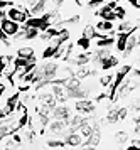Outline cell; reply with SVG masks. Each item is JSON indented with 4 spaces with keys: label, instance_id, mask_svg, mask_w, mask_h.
I'll use <instances>...</instances> for the list:
<instances>
[{
    "label": "cell",
    "instance_id": "obj_6",
    "mask_svg": "<svg viewBox=\"0 0 140 150\" xmlns=\"http://www.w3.org/2000/svg\"><path fill=\"white\" fill-rule=\"evenodd\" d=\"M19 101H20V95H19V93H15V95H12V96H9V98H7L4 108L0 110V111L4 113V118H5V116H10L14 111H15V106H17V103H19Z\"/></svg>",
    "mask_w": 140,
    "mask_h": 150
},
{
    "label": "cell",
    "instance_id": "obj_9",
    "mask_svg": "<svg viewBox=\"0 0 140 150\" xmlns=\"http://www.w3.org/2000/svg\"><path fill=\"white\" fill-rule=\"evenodd\" d=\"M83 142V137L78 132H68L64 135V145L66 147H80Z\"/></svg>",
    "mask_w": 140,
    "mask_h": 150
},
{
    "label": "cell",
    "instance_id": "obj_29",
    "mask_svg": "<svg viewBox=\"0 0 140 150\" xmlns=\"http://www.w3.org/2000/svg\"><path fill=\"white\" fill-rule=\"evenodd\" d=\"M107 120L110 123H115V122H118V115H117V108L113 110H110L108 111V115H107Z\"/></svg>",
    "mask_w": 140,
    "mask_h": 150
},
{
    "label": "cell",
    "instance_id": "obj_22",
    "mask_svg": "<svg viewBox=\"0 0 140 150\" xmlns=\"http://www.w3.org/2000/svg\"><path fill=\"white\" fill-rule=\"evenodd\" d=\"M76 46H78L81 51H88L90 46H91V39H88V37H83V35H81L80 39L76 41Z\"/></svg>",
    "mask_w": 140,
    "mask_h": 150
},
{
    "label": "cell",
    "instance_id": "obj_19",
    "mask_svg": "<svg viewBox=\"0 0 140 150\" xmlns=\"http://www.w3.org/2000/svg\"><path fill=\"white\" fill-rule=\"evenodd\" d=\"M135 27H137V25H135L132 21H128V19H122L120 25H118V30H120V32H132Z\"/></svg>",
    "mask_w": 140,
    "mask_h": 150
},
{
    "label": "cell",
    "instance_id": "obj_14",
    "mask_svg": "<svg viewBox=\"0 0 140 150\" xmlns=\"http://www.w3.org/2000/svg\"><path fill=\"white\" fill-rule=\"evenodd\" d=\"M95 73V69L91 68H88V64H85V66H78V71H76V78L78 79H85V78H88L90 74H93Z\"/></svg>",
    "mask_w": 140,
    "mask_h": 150
},
{
    "label": "cell",
    "instance_id": "obj_32",
    "mask_svg": "<svg viewBox=\"0 0 140 150\" xmlns=\"http://www.w3.org/2000/svg\"><path fill=\"white\" fill-rule=\"evenodd\" d=\"M0 41L4 42V44H5V46H10V42H9V35H7L5 32H4V30H2V29H0Z\"/></svg>",
    "mask_w": 140,
    "mask_h": 150
},
{
    "label": "cell",
    "instance_id": "obj_18",
    "mask_svg": "<svg viewBox=\"0 0 140 150\" xmlns=\"http://www.w3.org/2000/svg\"><path fill=\"white\" fill-rule=\"evenodd\" d=\"M17 56L19 57H26V59H31L34 56V49L32 46H22V47L17 49Z\"/></svg>",
    "mask_w": 140,
    "mask_h": 150
},
{
    "label": "cell",
    "instance_id": "obj_35",
    "mask_svg": "<svg viewBox=\"0 0 140 150\" xmlns=\"http://www.w3.org/2000/svg\"><path fill=\"white\" fill-rule=\"evenodd\" d=\"M4 17H5V12H4V10H2V8H0V21H2V19H4Z\"/></svg>",
    "mask_w": 140,
    "mask_h": 150
},
{
    "label": "cell",
    "instance_id": "obj_30",
    "mask_svg": "<svg viewBox=\"0 0 140 150\" xmlns=\"http://www.w3.org/2000/svg\"><path fill=\"white\" fill-rule=\"evenodd\" d=\"M117 115H118V120H125L128 116V108H117Z\"/></svg>",
    "mask_w": 140,
    "mask_h": 150
},
{
    "label": "cell",
    "instance_id": "obj_4",
    "mask_svg": "<svg viewBox=\"0 0 140 150\" xmlns=\"http://www.w3.org/2000/svg\"><path fill=\"white\" fill-rule=\"evenodd\" d=\"M74 108L81 115H90V113H95V103L88 98H81V100H76Z\"/></svg>",
    "mask_w": 140,
    "mask_h": 150
},
{
    "label": "cell",
    "instance_id": "obj_36",
    "mask_svg": "<svg viewBox=\"0 0 140 150\" xmlns=\"http://www.w3.org/2000/svg\"><path fill=\"white\" fill-rule=\"evenodd\" d=\"M2 118H4V113H2V111H0V120H2Z\"/></svg>",
    "mask_w": 140,
    "mask_h": 150
},
{
    "label": "cell",
    "instance_id": "obj_31",
    "mask_svg": "<svg viewBox=\"0 0 140 150\" xmlns=\"http://www.w3.org/2000/svg\"><path fill=\"white\" fill-rule=\"evenodd\" d=\"M107 0H88V7H91V8H96V7H100V5H103Z\"/></svg>",
    "mask_w": 140,
    "mask_h": 150
},
{
    "label": "cell",
    "instance_id": "obj_7",
    "mask_svg": "<svg viewBox=\"0 0 140 150\" xmlns=\"http://www.w3.org/2000/svg\"><path fill=\"white\" fill-rule=\"evenodd\" d=\"M115 5H117V2H113V0H112L110 4L105 2V4H103V7H101L96 14L100 15L103 21H112V22L117 21V19H115V14H113V7H115Z\"/></svg>",
    "mask_w": 140,
    "mask_h": 150
},
{
    "label": "cell",
    "instance_id": "obj_33",
    "mask_svg": "<svg viewBox=\"0 0 140 150\" xmlns=\"http://www.w3.org/2000/svg\"><path fill=\"white\" fill-rule=\"evenodd\" d=\"M10 5H14L12 0H0V8H2V10L5 7H10Z\"/></svg>",
    "mask_w": 140,
    "mask_h": 150
},
{
    "label": "cell",
    "instance_id": "obj_1",
    "mask_svg": "<svg viewBox=\"0 0 140 150\" xmlns=\"http://www.w3.org/2000/svg\"><path fill=\"white\" fill-rule=\"evenodd\" d=\"M47 132L51 133V135H56V137H64L69 132V125H68L66 120H58V118H54L53 122L47 123Z\"/></svg>",
    "mask_w": 140,
    "mask_h": 150
},
{
    "label": "cell",
    "instance_id": "obj_20",
    "mask_svg": "<svg viewBox=\"0 0 140 150\" xmlns=\"http://www.w3.org/2000/svg\"><path fill=\"white\" fill-rule=\"evenodd\" d=\"M58 47H59V46H54V44H51V42H49V46L42 51V59H53Z\"/></svg>",
    "mask_w": 140,
    "mask_h": 150
},
{
    "label": "cell",
    "instance_id": "obj_28",
    "mask_svg": "<svg viewBox=\"0 0 140 150\" xmlns=\"http://www.w3.org/2000/svg\"><path fill=\"white\" fill-rule=\"evenodd\" d=\"M112 81H113V74H103V76L100 78V81H98V83H100V86L107 88V86H108Z\"/></svg>",
    "mask_w": 140,
    "mask_h": 150
},
{
    "label": "cell",
    "instance_id": "obj_11",
    "mask_svg": "<svg viewBox=\"0 0 140 150\" xmlns=\"http://www.w3.org/2000/svg\"><path fill=\"white\" fill-rule=\"evenodd\" d=\"M118 64V57L117 56H107L105 59H101L100 61V64H98V68L100 69H103V71H108V69H112V68H115Z\"/></svg>",
    "mask_w": 140,
    "mask_h": 150
},
{
    "label": "cell",
    "instance_id": "obj_15",
    "mask_svg": "<svg viewBox=\"0 0 140 150\" xmlns=\"http://www.w3.org/2000/svg\"><path fill=\"white\" fill-rule=\"evenodd\" d=\"M113 44H115L113 35H101V37H98V42H96L98 47H110V46H113Z\"/></svg>",
    "mask_w": 140,
    "mask_h": 150
},
{
    "label": "cell",
    "instance_id": "obj_8",
    "mask_svg": "<svg viewBox=\"0 0 140 150\" xmlns=\"http://www.w3.org/2000/svg\"><path fill=\"white\" fill-rule=\"evenodd\" d=\"M51 115H53V118H58V120H66V122H69V118H71V110L68 108L66 105H56L53 110H51Z\"/></svg>",
    "mask_w": 140,
    "mask_h": 150
},
{
    "label": "cell",
    "instance_id": "obj_24",
    "mask_svg": "<svg viewBox=\"0 0 140 150\" xmlns=\"http://www.w3.org/2000/svg\"><path fill=\"white\" fill-rule=\"evenodd\" d=\"M83 37L96 39V29H95V25H86V27L83 29Z\"/></svg>",
    "mask_w": 140,
    "mask_h": 150
},
{
    "label": "cell",
    "instance_id": "obj_26",
    "mask_svg": "<svg viewBox=\"0 0 140 150\" xmlns=\"http://www.w3.org/2000/svg\"><path fill=\"white\" fill-rule=\"evenodd\" d=\"M113 14H115V19H125L127 17V10L123 7H120V5H115L113 7Z\"/></svg>",
    "mask_w": 140,
    "mask_h": 150
},
{
    "label": "cell",
    "instance_id": "obj_13",
    "mask_svg": "<svg viewBox=\"0 0 140 150\" xmlns=\"http://www.w3.org/2000/svg\"><path fill=\"white\" fill-rule=\"evenodd\" d=\"M90 61H91V54L86 52V51L78 56H74L73 59H71V62H73L74 66H85V64H90Z\"/></svg>",
    "mask_w": 140,
    "mask_h": 150
},
{
    "label": "cell",
    "instance_id": "obj_17",
    "mask_svg": "<svg viewBox=\"0 0 140 150\" xmlns=\"http://www.w3.org/2000/svg\"><path fill=\"white\" fill-rule=\"evenodd\" d=\"M24 29H26V34H24V39L26 41H32V39H37L41 34V30L37 27H26L24 25Z\"/></svg>",
    "mask_w": 140,
    "mask_h": 150
},
{
    "label": "cell",
    "instance_id": "obj_27",
    "mask_svg": "<svg viewBox=\"0 0 140 150\" xmlns=\"http://www.w3.org/2000/svg\"><path fill=\"white\" fill-rule=\"evenodd\" d=\"M27 123H29V113L26 111L17 118V125H19V128H24V127H27Z\"/></svg>",
    "mask_w": 140,
    "mask_h": 150
},
{
    "label": "cell",
    "instance_id": "obj_2",
    "mask_svg": "<svg viewBox=\"0 0 140 150\" xmlns=\"http://www.w3.org/2000/svg\"><path fill=\"white\" fill-rule=\"evenodd\" d=\"M5 15L10 21L17 22V24H24V22L29 19V12H27V8H24V7H9Z\"/></svg>",
    "mask_w": 140,
    "mask_h": 150
},
{
    "label": "cell",
    "instance_id": "obj_21",
    "mask_svg": "<svg viewBox=\"0 0 140 150\" xmlns=\"http://www.w3.org/2000/svg\"><path fill=\"white\" fill-rule=\"evenodd\" d=\"M115 142H117L118 147H127L128 133H127V132H120V133H117V135H115Z\"/></svg>",
    "mask_w": 140,
    "mask_h": 150
},
{
    "label": "cell",
    "instance_id": "obj_10",
    "mask_svg": "<svg viewBox=\"0 0 140 150\" xmlns=\"http://www.w3.org/2000/svg\"><path fill=\"white\" fill-rule=\"evenodd\" d=\"M39 103L41 105H46V106H49V108L53 110L56 106L58 100L53 95V91H42V93H39Z\"/></svg>",
    "mask_w": 140,
    "mask_h": 150
},
{
    "label": "cell",
    "instance_id": "obj_37",
    "mask_svg": "<svg viewBox=\"0 0 140 150\" xmlns=\"http://www.w3.org/2000/svg\"><path fill=\"white\" fill-rule=\"evenodd\" d=\"M113 2H117V4H118V2H125V0H113Z\"/></svg>",
    "mask_w": 140,
    "mask_h": 150
},
{
    "label": "cell",
    "instance_id": "obj_16",
    "mask_svg": "<svg viewBox=\"0 0 140 150\" xmlns=\"http://www.w3.org/2000/svg\"><path fill=\"white\" fill-rule=\"evenodd\" d=\"M127 35H128V32H120V34L117 35V39H115L117 51L123 52V49H125V42H127Z\"/></svg>",
    "mask_w": 140,
    "mask_h": 150
},
{
    "label": "cell",
    "instance_id": "obj_23",
    "mask_svg": "<svg viewBox=\"0 0 140 150\" xmlns=\"http://www.w3.org/2000/svg\"><path fill=\"white\" fill-rule=\"evenodd\" d=\"M46 145L49 149H63V147H66L64 140H59V138H51V140H47Z\"/></svg>",
    "mask_w": 140,
    "mask_h": 150
},
{
    "label": "cell",
    "instance_id": "obj_3",
    "mask_svg": "<svg viewBox=\"0 0 140 150\" xmlns=\"http://www.w3.org/2000/svg\"><path fill=\"white\" fill-rule=\"evenodd\" d=\"M139 46V34H137V27L132 30V32H128L127 35V42H125V49H123V56L127 57L134 52L135 49Z\"/></svg>",
    "mask_w": 140,
    "mask_h": 150
},
{
    "label": "cell",
    "instance_id": "obj_5",
    "mask_svg": "<svg viewBox=\"0 0 140 150\" xmlns=\"http://www.w3.org/2000/svg\"><path fill=\"white\" fill-rule=\"evenodd\" d=\"M0 29H2V30L9 35V37H14V35L17 34V30L20 29V24L10 21L9 17H4V19L0 21Z\"/></svg>",
    "mask_w": 140,
    "mask_h": 150
},
{
    "label": "cell",
    "instance_id": "obj_25",
    "mask_svg": "<svg viewBox=\"0 0 140 150\" xmlns=\"http://www.w3.org/2000/svg\"><path fill=\"white\" fill-rule=\"evenodd\" d=\"M12 56H0V76H4V71H5L7 64L12 61Z\"/></svg>",
    "mask_w": 140,
    "mask_h": 150
},
{
    "label": "cell",
    "instance_id": "obj_12",
    "mask_svg": "<svg viewBox=\"0 0 140 150\" xmlns=\"http://www.w3.org/2000/svg\"><path fill=\"white\" fill-rule=\"evenodd\" d=\"M95 29L96 30H101L103 35H113V22L112 21H100Z\"/></svg>",
    "mask_w": 140,
    "mask_h": 150
},
{
    "label": "cell",
    "instance_id": "obj_34",
    "mask_svg": "<svg viewBox=\"0 0 140 150\" xmlns=\"http://www.w3.org/2000/svg\"><path fill=\"white\" fill-rule=\"evenodd\" d=\"M128 2H130V5H132L134 8H139L140 7V0H128Z\"/></svg>",
    "mask_w": 140,
    "mask_h": 150
}]
</instances>
